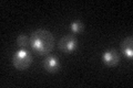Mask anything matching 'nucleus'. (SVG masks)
Wrapping results in <instances>:
<instances>
[{"instance_id": "f257e3e1", "label": "nucleus", "mask_w": 133, "mask_h": 88, "mask_svg": "<svg viewBox=\"0 0 133 88\" xmlns=\"http://www.w3.org/2000/svg\"><path fill=\"white\" fill-rule=\"evenodd\" d=\"M31 49L39 55H48L55 47V36L50 31L44 29H37L31 32Z\"/></svg>"}, {"instance_id": "f03ea898", "label": "nucleus", "mask_w": 133, "mask_h": 88, "mask_svg": "<svg viewBox=\"0 0 133 88\" xmlns=\"http://www.w3.org/2000/svg\"><path fill=\"white\" fill-rule=\"evenodd\" d=\"M11 63L14 67L18 70H26L30 67L32 63V55L30 52L24 49H21L17 51L11 57Z\"/></svg>"}, {"instance_id": "7ed1b4c3", "label": "nucleus", "mask_w": 133, "mask_h": 88, "mask_svg": "<svg viewBox=\"0 0 133 88\" xmlns=\"http://www.w3.org/2000/svg\"><path fill=\"white\" fill-rule=\"evenodd\" d=\"M58 47L59 50L64 53V54H70L73 51H76L78 47V39L74 35L71 34H66L63 35L60 39L59 43H58Z\"/></svg>"}, {"instance_id": "20e7f679", "label": "nucleus", "mask_w": 133, "mask_h": 88, "mask_svg": "<svg viewBox=\"0 0 133 88\" xmlns=\"http://www.w3.org/2000/svg\"><path fill=\"white\" fill-rule=\"evenodd\" d=\"M102 62L109 67H114L120 63V55L119 52L115 49H109L103 53Z\"/></svg>"}, {"instance_id": "39448f33", "label": "nucleus", "mask_w": 133, "mask_h": 88, "mask_svg": "<svg viewBox=\"0 0 133 88\" xmlns=\"http://www.w3.org/2000/svg\"><path fill=\"white\" fill-rule=\"evenodd\" d=\"M42 65H43V68L49 73H58L60 70V67H61L59 60L53 55L45 56Z\"/></svg>"}, {"instance_id": "423d86ee", "label": "nucleus", "mask_w": 133, "mask_h": 88, "mask_svg": "<svg viewBox=\"0 0 133 88\" xmlns=\"http://www.w3.org/2000/svg\"><path fill=\"white\" fill-rule=\"evenodd\" d=\"M121 53L123 55L132 60L133 57V37L132 36H127L122 42H121Z\"/></svg>"}, {"instance_id": "0eeeda50", "label": "nucleus", "mask_w": 133, "mask_h": 88, "mask_svg": "<svg viewBox=\"0 0 133 88\" xmlns=\"http://www.w3.org/2000/svg\"><path fill=\"white\" fill-rule=\"evenodd\" d=\"M17 44L19 45L20 47H27L29 44H30V37H29L27 34H20L18 37H17Z\"/></svg>"}, {"instance_id": "6e6552de", "label": "nucleus", "mask_w": 133, "mask_h": 88, "mask_svg": "<svg viewBox=\"0 0 133 88\" xmlns=\"http://www.w3.org/2000/svg\"><path fill=\"white\" fill-rule=\"evenodd\" d=\"M70 29L73 33H81L84 30V24H83L81 21H74L70 24Z\"/></svg>"}]
</instances>
